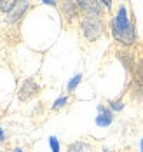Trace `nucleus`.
I'll return each mask as SVG.
<instances>
[{
	"instance_id": "nucleus-14",
	"label": "nucleus",
	"mask_w": 143,
	"mask_h": 152,
	"mask_svg": "<svg viewBox=\"0 0 143 152\" xmlns=\"http://www.w3.org/2000/svg\"><path fill=\"white\" fill-rule=\"evenodd\" d=\"M108 105H110L112 112H120V110L124 108V103H122L120 100H112V102H108Z\"/></svg>"
},
{
	"instance_id": "nucleus-13",
	"label": "nucleus",
	"mask_w": 143,
	"mask_h": 152,
	"mask_svg": "<svg viewBox=\"0 0 143 152\" xmlns=\"http://www.w3.org/2000/svg\"><path fill=\"white\" fill-rule=\"evenodd\" d=\"M66 103H68V96H60V98L52 103V110H60V108H63Z\"/></svg>"
},
{
	"instance_id": "nucleus-12",
	"label": "nucleus",
	"mask_w": 143,
	"mask_h": 152,
	"mask_svg": "<svg viewBox=\"0 0 143 152\" xmlns=\"http://www.w3.org/2000/svg\"><path fill=\"white\" fill-rule=\"evenodd\" d=\"M80 80H82V75H80V74H77V75L72 77V80L68 82V93H73V91H75V88L80 84Z\"/></svg>"
},
{
	"instance_id": "nucleus-3",
	"label": "nucleus",
	"mask_w": 143,
	"mask_h": 152,
	"mask_svg": "<svg viewBox=\"0 0 143 152\" xmlns=\"http://www.w3.org/2000/svg\"><path fill=\"white\" fill-rule=\"evenodd\" d=\"M131 98L136 102H143V60L136 61L131 79Z\"/></svg>"
},
{
	"instance_id": "nucleus-5",
	"label": "nucleus",
	"mask_w": 143,
	"mask_h": 152,
	"mask_svg": "<svg viewBox=\"0 0 143 152\" xmlns=\"http://www.w3.org/2000/svg\"><path fill=\"white\" fill-rule=\"evenodd\" d=\"M79 5L80 12H84L86 16H98L101 18L103 14V4L99 0H75Z\"/></svg>"
},
{
	"instance_id": "nucleus-6",
	"label": "nucleus",
	"mask_w": 143,
	"mask_h": 152,
	"mask_svg": "<svg viewBox=\"0 0 143 152\" xmlns=\"http://www.w3.org/2000/svg\"><path fill=\"white\" fill-rule=\"evenodd\" d=\"M60 11H61V14H63L66 23H73L79 18V12H80V9L75 0H63L61 5H60Z\"/></svg>"
},
{
	"instance_id": "nucleus-1",
	"label": "nucleus",
	"mask_w": 143,
	"mask_h": 152,
	"mask_svg": "<svg viewBox=\"0 0 143 152\" xmlns=\"http://www.w3.org/2000/svg\"><path fill=\"white\" fill-rule=\"evenodd\" d=\"M110 31L112 37L122 44L124 47H131L136 44L138 40V35H136V28L133 25V19L127 14V7L126 5H120L117 9L115 16L112 18L110 21Z\"/></svg>"
},
{
	"instance_id": "nucleus-15",
	"label": "nucleus",
	"mask_w": 143,
	"mask_h": 152,
	"mask_svg": "<svg viewBox=\"0 0 143 152\" xmlns=\"http://www.w3.org/2000/svg\"><path fill=\"white\" fill-rule=\"evenodd\" d=\"M49 145H51V151L52 152H60V142L56 137H51L49 138Z\"/></svg>"
},
{
	"instance_id": "nucleus-11",
	"label": "nucleus",
	"mask_w": 143,
	"mask_h": 152,
	"mask_svg": "<svg viewBox=\"0 0 143 152\" xmlns=\"http://www.w3.org/2000/svg\"><path fill=\"white\" fill-rule=\"evenodd\" d=\"M17 2H19V0H0V11L5 12V14H9V12L16 7Z\"/></svg>"
},
{
	"instance_id": "nucleus-21",
	"label": "nucleus",
	"mask_w": 143,
	"mask_h": 152,
	"mask_svg": "<svg viewBox=\"0 0 143 152\" xmlns=\"http://www.w3.org/2000/svg\"><path fill=\"white\" fill-rule=\"evenodd\" d=\"M0 152H5V151H2V149H0Z\"/></svg>"
},
{
	"instance_id": "nucleus-18",
	"label": "nucleus",
	"mask_w": 143,
	"mask_h": 152,
	"mask_svg": "<svg viewBox=\"0 0 143 152\" xmlns=\"http://www.w3.org/2000/svg\"><path fill=\"white\" fill-rule=\"evenodd\" d=\"M4 138H5V135H4V129L0 128V142H4Z\"/></svg>"
},
{
	"instance_id": "nucleus-10",
	"label": "nucleus",
	"mask_w": 143,
	"mask_h": 152,
	"mask_svg": "<svg viewBox=\"0 0 143 152\" xmlns=\"http://www.w3.org/2000/svg\"><path fill=\"white\" fill-rule=\"evenodd\" d=\"M89 149H91V145L86 142H73L68 145V152H87Z\"/></svg>"
},
{
	"instance_id": "nucleus-9",
	"label": "nucleus",
	"mask_w": 143,
	"mask_h": 152,
	"mask_svg": "<svg viewBox=\"0 0 143 152\" xmlns=\"http://www.w3.org/2000/svg\"><path fill=\"white\" fill-rule=\"evenodd\" d=\"M113 121V112L110 110V107L98 105V115H96V124L99 128H107L110 126Z\"/></svg>"
},
{
	"instance_id": "nucleus-20",
	"label": "nucleus",
	"mask_w": 143,
	"mask_h": 152,
	"mask_svg": "<svg viewBox=\"0 0 143 152\" xmlns=\"http://www.w3.org/2000/svg\"><path fill=\"white\" fill-rule=\"evenodd\" d=\"M142 152H143V140H142Z\"/></svg>"
},
{
	"instance_id": "nucleus-17",
	"label": "nucleus",
	"mask_w": 143,
	"mask_h": 152,
	"mask_svg": "<svg viewBox=\"0 0 143 152\" xmlns=\"http://www.w3.org/2000/svg\"><path fill=\"white\" fill-rule=\"evenodd\" d=\"M44 4H47V5H52V7H56L58 4H56V0H42Z\"/></svg>"
},
{
	"instance_id": "nucleus-2",
	"label": "nucleus",
	"mask_w": 143,
	"mask_h": 152,
	"mask_svg": "<svg viewBox=\"0 0 143 152\" xmlns=\"http://www.w3.org/2000/svg\"><path fill=\"white\" fill-rule=\"evenodd\" d=\"M103 30H105V25L98 16H84L80 19V33L89 42H96L103 35Z\"/></svg>"
},
{
	"instance_id": "nucleus-16",
	"label": "nucleus",
	"mask_w": 143,
	"mask_h": 152,
	"mask_svg": "<svg viewBox=\"0 0 143 152\" xmlns=\"http://www.w3.org/2000/svg\"><path fill=\"white\" fill-rule=\"evenodd\" d=\"M101 4H103V7L107 9V11H110L112 9V5H113V0H99Z\"/></svg>"
},
{
	"instance_id": "nucleus-4",
	"label": "nucleus",
	"mask_w": 143,
	"mask_h": 152,
	"mask_svg": "<svg viewBox=\"0 0 143 152\" xmlns=\"http://www.w3.org/2000/svg\"><path fill=\"white\" fill-rule=\"evenodd\" d=\"M38 91H40V86L33 79H25L21 82L19 89H17V98L21 102H28V100H32L33 96H37Z\"/></svg>"
},
{
	"instance_id": "nucleus-19",
	"label": "nucleus",
	"mask_w": 143,
	"mask_h": 152,
	"mask_svg": "<svg viewBox=\"0 0 143 152\" xmlns=\"http://www.w3.org/2000/svg\"><path fill=\"white\" fill-rule=\"evenodd\" d=\"M12 152H23V149H19V147H16V149H14Z\"/></svg>"
},
{
	"instance_id": "nucleus-8",
	"label": "nucleus",
	"mask_w": 143,
	"mask_h": 152,
	"mask_svg": "<svg viewBox=\"0 0 143 152\" xmlns=\"http://www.w3.org/2000/svg\"><path fill=\"white\" fill-rule=\"evenodd\" d=\"M115 56H117V60L122 63V66H124V70H126L127 74H133V70H134V66H136L134 54H133L131 51H127V49H119Z\"/></svg>"
},
{
	"instance_id": "nucleus-7",
	"label": "nucleus",
	"mask_w": 143,
	"mask_h": 152,
	"mask_svg": "<svg viewBox=\"0 0 143 152\" xmlns=\"http://www.w3.org/2000/svg\"><path fill=\"white\" fill-rule=\"evenodd\" d=\"M28 9H30V0H19L16 4V7L7 14V23H9V25L19 23V21L23 19V16L28 12Z\"/></svg>"
}]
</instances>
